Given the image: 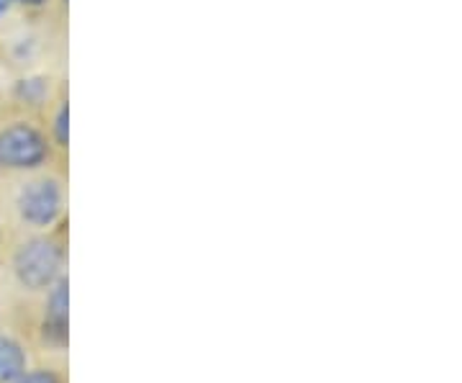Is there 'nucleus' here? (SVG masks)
<instances>
[{
    "instance_id": "obj_5",
    "label": "nucleus",
    "mask_w": 462,
    "mask_h": 383,
    "mask_svg": "<svg viewBox=\"0 0 462 383\" xmlns=\"http://www.w3.org/2000/svg\"><path fill=\"white\" fill-rule=\"evenodd\" d=\"M26 373V355L16 340L0 337V383H14Z\"/></svg>"
},
{
    "instance_id": "obj_3",
    "label": "nucleus",
    "mask_w": 462,
    "mask_h": 383,
    "mask_svg": "<svg viewBox=\"0 0 462 383\" xmlns=\"http://www.w3.org/2000/svg\"><path fill=\"white\" fill-rule=\"evenodd\" d=\"M62 211V185L54 178L32 181L18 196V214L32 227H50Z\"/></svg>"
},
{
    "instance_id": "obj_1",
    "label": "nucleus",
    "mask_w": 462,
    "mask_h": 383,
    "mask_svg": "<svg viewBox=\"0 0 462 383\" xmlns=\"http://www.w3.org/2000/svg\"><path fill=\"white\" fill-rule=\"evenodd\" d=\"M50 157V136L39 126L16 121L0 129V167L5 170H33Z\"/></svg>"
},
{
    "instance_id": "obj_7",
    "label": "nucleus",
    "mask_w": 462,
    "mask_h": 383,
    "mask_svg": "<svg viewBox=\"0 0 462 383\" xmlns=\"http://www.w3.org/2000/svg\"><path fill=\"white\" fill-rule=\"evenodd\" d=\"M14 383H60V378L50 370H33V373H23Z\"/></svg>"
},
{
    "instance_id": "obj_2",
    "label": "nucleus",
    "mask_w": 462,
    "mask_h": 383,
    "mask_svg": "<svg viewBox=\"0 0 462 383\" xmlns=\"http://www.w3.org/2000/svg\"><path fill=\"white\" fill-rule=\"evenodd\" d=\"M14 267H16L18 281L26 288H32V291L50 288L60 276L62 250L51 239H32L16 252Z\"/></svg>"
},
{
    "instance_id": "obj_8",
    "label": "nucleus",
    "mask_w": 462,
    "mask_h": 383,
    "mask_svg": "<svg viewBox=\"0 0 462 383\" xmlns=\"http://www.w3.org/2000/svg\"><path fill=\"white\" fill-rule=\"evenodd\" d=\"M21 5H26V8H39V5H44L47 0H16Z\"/></svg>"
},
{
    "instance_id": "obj_4",
    "label": "nucleus",
    "mask_w": 462,
    "mask_h": 383,
    "mask_svg": "<svg viewBox=\"0 0 462 383\" xmlns=\"http://www.w3.org/2000/svg\"><path fill=\"white\" fill-rule=\"evenodd\" d=\"M67 278H60L51 284L50 301H47V322H44V332L50 334L54 342H65L67 340Z\"/></svg>"
},
{
    "instance_id": "obj_6",
    "label": "nucleus",
    "mask_w": 462,
    "mask_h": 383,
    "mask_svg": "<svg viewBox=\"0 0 462 383\" xmlns=\"http://www.w3.org/2000/svg\"><path fill=\"white\" fill-rule=\"evenodd\" d=\"M67 121H69V108H67V100L62 98L54 111V118H51V142L60 150H67Z\"/></svg>"
},
{
    "instance_id": "obj_9",
    "label": "nucleus",
    "mask_w": 462,
    "mask_h": 383,
    "mask_svg": "<svg viewBox=\"0 0 462 383\" xmlns=\"http://www.w3.org/2000/svg\"><path fill=\"white\" fill-rule=\"evenodd\" d=\"M5 8H8V3H5V0H0V16L5 14Z\"/></svg>"
}]
</instances>
